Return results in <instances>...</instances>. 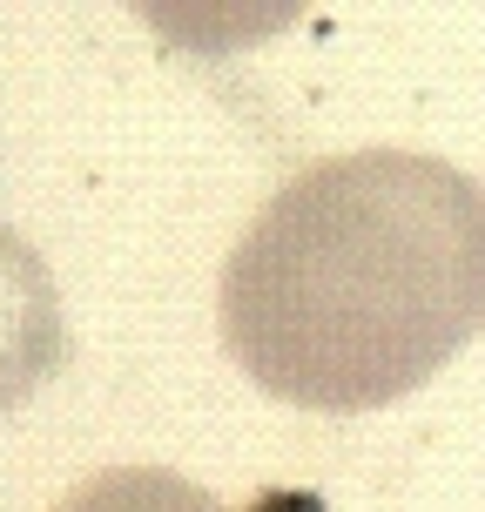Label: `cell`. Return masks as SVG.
Returning a JSON list of instances; mask_svg holds the SVG:
<instances>
[{
	"instance_id": "1",
	"label": "cell",
	"mask_w": 485,
	"mask_h": 512,
	"mask_svg": "<svg viewBox=\"0 0 485 512\" xmlns=\"http://www.w3.org/2000/svg\"><path fill=\"white\" fill-rule=\"evenodd\" d=\"M216 317L283 405H398L485 331V189L418 149L310 162L236 236Z\"/></svg>"
},
{
	"instance_id": "2",
	"label": "cell",
	"mask_w": 485,
	"mask_h": 512,
	"mask_svg": "<svg viewBox=\"0 0 485 512\" xmlns=\"http://www.w3.org/2000/svg\"><path fill=\"white\" fill-rule=\"evenodd\" d=\"M68 364V324L48 263L0 223V418Z\"/></svg>"
},
{
	"instance_id": "3",
	"label": "cell",
	"mask_w": 485,
	"mask_h": 512,
	"mask_svg": "<svg viewBox=\"0 0 485 512\" xmlns=\"http://www.w3.org/2000/svg\"><path fill=\"white\" fill-rule=\"evenodd\" d=\"M54 512H230L216 492L189 486L182 472L162 465H108L95 479H81L75 492H61Z\"/></svg>"
}]
</instances>
